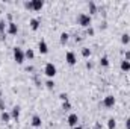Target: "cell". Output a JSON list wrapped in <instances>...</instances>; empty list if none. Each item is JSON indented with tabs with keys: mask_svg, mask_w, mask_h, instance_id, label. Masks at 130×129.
I'll return each instance as SVG.
<instances>
[{
	"mask_svg": "<svg viewBox=\"0 0 130 129\" xmlns=\"http://www.w3.org/2000/svg\"><path fill=\"white\" fill-rule=\"evenodd\" d=\"M77 24H80L82 28H91V24H92V18H91V15L89 14H85V12H82V14H79L77 15Z\"/></svg>",
	"mask_w": 130,
	"mask_h": 129,
	"instance_id": "cell-1",
	"label": "cell"
},
{
	"mask_svg": "<svg viewBox=\"0 0 130 129\" xmlns=\"http://www.w3.org/2000/svg\"><path fill=\"white\" fill-rule=\"evenodd\" d=\"M14 61L17 62V64H23L24 62V59H26V55H24V50L21 49V47H14Z\"/></svg>",
	"mask_w": 130,
	"mask_h": 129,
	"instance_id": "cell-2",
	"label": "cell"
},
{
	"mask_svg": "<svg viewBox=\"0 0 130 129\" xmlns=\"http://www.w3.org/2000/svg\"><path fill=\"white\" fill-rule=\"evenodd\" d=\"M56 73H58V70H56V65L53 64V62H47L45 67H44V74L47 76V78H55L56 76Z\"/></svg>",
	"mask_w": 130,
	"mask_h": 129,
	"instance_id": "cell-3",
	"label": "cell"
},
{
	"mask_svg": "<svg viewBox=\"0 0 130 129\" xmlns=\"http://www.w3.org/2000/svg\"><path fill=\"white\" fill-rule=\"evenodd\" d=\"M67 122H68V125H70L71 128H76V126H77V123H79V115H77V114H74V112H71V114L68 115Z\"/></svg>",
	"mask_w": 130,
	"mask_h": 129,
	"instance_id": "cell-4",
	"label": "cell"
},
{
	"mask_svg": "<svg viewBox=\"0 0 130 129\" xmlns=\"http://www.w3.org/2000/svg\"><path fill=\"white\" fill-rule=\"evenodd\" d=\"M65 61H67L70 65L76 64V62H77V58H76L74 52H67V53H65Z\"/></svg>",
	"mask_w": 130,
	"mask_h": 129,
	"instance_id": "cell-5",
	"label": "cell"
},
{
	"mask_svg": "<svg viewBox=\"0 0 130 129\" xmlns=\"http://www.w3.org/2000/svg\"><path fill=\"white\" fill-rule=\"evenodd\" d=\"M115 97L113 96H106L103 99V106H106V108H112L113 105H115Z\"/></svg>",
	"mask_w": 130,
	"mask_h": 129,
	"instance_id": "cell-6",
	"label": "cell"
},
{
	"mask_svg": "<svg viewBox=\"0 0 130 129\" xmlns=\"http://www.w3.org/2000/svg\"><path fill=\"white\" fill-rule=\"evenodd\" d=\"M38 50H39V53H41V55L48 53V46H47V43H45L44 40H41V41H39V44H38Z\"/></svg>",
	"mask_w": 130,
	"mask_h": 129,
	"instance_id": "cell-7",
	"label": "cell"
},
{
	"mask_svg": "<svg viewBox=\"0 0 130 129\" xmlns=\"http://www.w3.org/2000/svg\"><path fill=\"white\" fill-rule=\"evenodd\" d=\"M30 5H32L33 11H41V9H42V6H44V2H42V0H32V2H30Z\"/></svg>",
	"mask_w": 130,
	"mask_h": 129,
	"instance_id": "cell-8",
	"label": "cell"
},
{
	"mask_svg": "<svg viewBox=\"0 0 130 129\" xmlns=\"http://www.w3.org/2000/svg\"><path fill=\"white\" fill-rule=\"evenodd\" d=\"M17 32H18V26H17V23H14V21L8 23V33H11V35H17Z\"/></svg>",
	"mask_w": 130,
	"mask_h": 129,
	"instance_id": "cell-9",
	"label": "cell"
},
{
	"mask_svg": "<svg viewBox=\"0 0 130 129\" xmlns=\"http://www.w3.org/2000/svg\"><path fill=\"white\" fill-rule=\"evenodd\" d=\"M32 126L33 128H41V125H42V120H41V117L39 115H33L32 117Z\"/></svg>",
	"mask_w": 130,
	"mask_h": 129,
	"instance_id": "cell-10",
	"label": "cell"
},
{
	"mask_svg": "<svg viewBox=\"0 0 130 129\" xmlns=\"http://www.w3.org/2000/svg\"><path fill=\"white\" fill-rule=\"evenodd\" d=\"M29 24H30V29H32V31H38V29H39V24H41V21H39L38 18H30Z\"/></svg>",
	"mask_w": 130,
	"mask_h": 129,
	"instance_id": "cell-11",
	"label": "cell"
},
{
	"mask_svg": "<svg viewBox=\"0 0 130 129\" xmlns=\"http://www.w3.org/2000/svg\"><path fill=\"white\" fill-rule=\"evenodd\" d=\"M20 111H21L20 106H14L12 111H11V117H12L14 120H18V119H20Z\"/></svg>",
	"mask_w": 130,
	"mask_h": 129,
	"instance_id": "cell-12",
	"label": "cell"
},
{
	"mask_svg": "<svg viewBox=\"0 0 130 129\" xmlns=\"http://www.w3.org/2000/svg\"><path fill=\"white\" fill-rule=\"evenodd\" d=\"M120 68H121L123 71H129V70H130V61L123 59V61H121V64H120Z\"/></svg>",
	"mask_w": 130,
	"mask_h": 129,
	"instance_id": "cell-13",
	"label": "cell"
},
{
	"mask_svg": "<svg viewBox=\"0 0 130 129\" xmlns=\"http://www.w3.org/2000/svg\"><path fill=\"white\" fill-rule=\"evenodd\" d=\"M88 8H89V15L91 14H97V5H95V2H89Z\"/></svg>",
	"mask_w": 130,
	"mask_h": 129,
	"instance_id": "cell-14",
	"label": "cell"
},
{
	"mask_svg": "<svg viewBox=\"0 0 130 129\" xmlns=\"http://www.w3.org/2000/svg\"><path fill=\"white\" fill-rule=\"evenodd\" d=\"M11 119H12V117H11V112H6V111H3V112H2V120H3L5 123H8Z\"/></svg>",
	"mask_w": 130,
	"mask_h": 129,
	"instance_id": "cell-15",
	"label": "cell"
},
{
	"mask_svg": "<svg viewBox=\"0 0 130 129\" xmlns=\"http://www.w3.org/2000/svg\"><path fill=\"white\" fill-rule=\"evenodd\" d=\"M8 24L5 23V21H0V40H3L5 38V28H6Z\"/></svg>",
	"mask_w": 130,
	"mask_h": 129,
	"instance_id": "cell-16",
	"label": "cell"
},
{
	"mask_svg": "<svg viewBox=\"0 0 130 129\" xmlns=\"http://www.w3.org/2000/svg\"><path fill=\"white\" fill-rule=\"evenodd\" d=\"M121 43H123L124 46H126V44H129V43H130V35H129V33H123V35H121Z\"/></svg>",
	"mask_w": 130,
	"mask_h": 129,
	"instance_id": "cell-17",
	"label": "cell"
},
{
	"mask_svg": "<svg viewBox=\"0 0 130 129\" xmlns=\"http://www.w3.org/2000/svg\"><path fill=\"white\" fill-rule=\"evenodd\" d=\"M117 128V120L115 119H109L107 120V129H115Z\"/></svg>",
	"mask_w": 130,
	"mask_h": 129,
	"instance_id": "cell-18",
	"label": "cell"
},
{
	"mask_svg": "<svg viewBox=\"0 0 130 129\" xmlns=\"http://www.w3.org/2000/svg\"><path fill=\"white\" fill-rule=\"evenodd\" d=\"M82 56H83V58H89V56H91V49L83 47V49H82Z\"/></svg>",
	"mask_w": 130,
	"mask_h": 129,
	"instance_id": "cell-19",
	"label": "cell"
},
{
	"mask_svg": "<svg viewBox=\"0 0 130 129\" xmlns=\"http://www.w3.org/2000/svg\"><path fill=\"white\" fill-rule=\"evenodd\" d=\"M100 65H101V67H107V65H109V58H107V56H101V58H100Z\"/></svg>",
	"mask_w": 130,
	"mask_h": 129,
	"instance_id": "cell-20",
	"label": "cell"
},
{
	"mask_svg": "<svg viewBox=\"0 0 130 129\" xmlns=\"http://www.w3.org/2000/svg\"><path fill=\"white\" fill-rule=\"evenodd\" d=\"M24 55H26V58H27V59H33V58H35V53H33L32 49H27V50L24 52Z\"/></svg>",
	"mask_w": 130,
	"mask_h": 129,
	"instance_id": "cell-21",
	"label": "cell"
},
{
	"mask_svg": "<svg viewBox=\"0 0 130 129\" xmlns=\"http://www.w3.org/2000/svg\"><path fill=\"white\" fill-rule=\"evenodd\" d=\"M68 38H70V35L67 32H62L61 33V44H65V43L68 41Z\"/></svg>",
	"mask_w": 130,
	"mask_h": 129,
	"instance_id": "cell-22",
	"label": "cell"
},
{
	"mask_svg": "<svg viewBox=\"0 0 130 129\" xmlns=\"http://www.w3.org/2000/svg\"><path fill=\"white\" fill-rule=\"evenodd\" d=\"M45 87H47L48 90H53V88H55V81H52V79H48V81L45 82Z\"/></svg>",
	"mask_w": 130,
	"mask_h": 129,
	"instance_id": "cell-23",
	"label": "cell"
},
{
	"mask_svg": "<svg viewBox=\"0 0 130 129\" xmlns=\"http://www.w3.org/2000/svg\"><path fill=\"white\" fill-rule=\"evenodd\" d=\"M59 99H61L62 102H68V96H67L65 93H61V94H59Z\"/></svg>",
	"mask_w": 130,
	"mask_h": 129,
	"instance_id": "cell-24",
	"label": "cell"
},
{
	"mask_svg": "<svg viewBox=\"0 0 130 129\" xmlns=\"http://www.w3.org/2000/svg\"><path fill=\"white\" fill-rule=\"evenodd\" d=\"M62 108H64L65 111H68V109H71V105H70V102H64V105H62Z\"/></svg>",
	"mask_w": 130,
	"mask_h": 129,
	"instance_id": "cell-25",
	"label": "cell"
},
{
	"mask_svg": "<svg viewBox=\"0 0 130 129\" xmlns=\"http://www.w3.org/2000/svg\"><path fill=\"white\" fill-rule=\"evenodd\" d=\"M86 33H88V35H94V29H92V28H88V29H86Z\"/></svg>",
	"mask_w": 130,
	"mask_h": 129,
	"instance_id": "cell-26",
	"label": "cell"
},
{
	"mask_svg": "<svg viewBox=\"0 0 130 129\" xmlns=\"http://www.w3.org/2000/svg\"><path fill=\"white\" fill-rule=\"evenodd\" d=\"M124 59H126V61H130V50L126 52V58H124Z\"/></svg>",
	"mask_w": 130,
	"mask_h": 129,
	"instance_id": "cell-27",
	"label": "cell"
},
{
	"mask_svg": "<svg viewBox=\"0 0 130 129\" xmlns=\"http://www.w3.org/2000/svg\"><path fill=\"white\" fill-rule=\"evenodd\" d=\"M126 129H130V119L126 120Z\"/></svg>",
	"mask_w": 130,
	"mask_h": 129,
	"instance_id": "cell-28",
	"label": "cell"
},
{
	"mask_svg": "<svg viewBox=\"0 0 130 129\" xmlns=\"http://www.w3.org/2000/svg\"><path fill=\"white\" fill-rule=\"evenodd\" d=\"M0 109H2V112L5 111V105H3V100H0Z\"/></svg>",
	"mask_w": 130,
	"mask_h": 129,
	"instance_id": "cell-29",
	"label": "cell"
},
{
	"mask_svg": "<svg viewBox=\"0 0 130 129\" xmlns=\"http://www.w3.org/2000/svg\"><path fill=\"white\" fill-rule=\"evenodd\" d=\"M35 68H33L32 65H29V67H26V71H33Z\"/></svg>",
	"mask_w": 130,
	"mask_h": 129,
	"instance_id": "cell-30",
	"label": "cell"
},
{
	"mask_svg": "<svg viewBox=\"0 0 130 129\" xmlns=\"http://www.w3.org/2000/svg\"><path fill=\"white\" fill-rule=\"evenodd\" d=\"M94 129H101V123H95V126H94Z\"/></svg>",
	"mask_w": 130,
	"mask_h": 129,
	"instance_id": "cell-31",
	"label": "cell"
},
{
	"mask_svg": "<svg viewBox=\"0 0 130 129\" xmlns=\"http://www.w3.org/2000/svg\"><path fill=\"white\" fill-rule=\"evenodd\" d=\"M86 68H92V62L88 61V62H86Z\"/></svg>",
	"mask_w": 130,
	"mask_h": 129,
	"instance_id": "cell-32",
	"label": "cell"
},
{
	"mask_svg": "<svg viewBox=\"0 0 130 129\" xmlns=\"http://www.w3.org/2000/svg\"><path fill=\"white\" fill-rule=\"evenodd\" d=\"M73 129H83L82 126H76V128H73Z\"/></svg>",
	"mask_w": 130,
	"mask_h": 129,
	"instance_id": "cell-33",
	"label": "cell"
},
{
	"mask_svg": "<svg viewBox=\"0 0 130 129\" xmlns=\"http://www.w3.org/2000/svg\"><path fill=\"white\" fill-rule=\"evenodd\" d=\"M0 97H2V91H0Z\"/></svg>",
	"mask_w": 130,
	"mask_h": 129,
	"instance_id": "cell-34",
	"label": "cell"
}]
</instances>
